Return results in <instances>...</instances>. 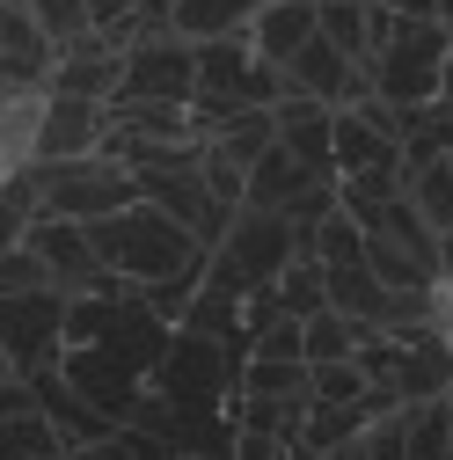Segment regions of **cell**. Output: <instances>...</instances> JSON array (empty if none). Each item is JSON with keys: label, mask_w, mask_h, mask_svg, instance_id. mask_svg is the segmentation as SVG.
Listing matches in <instances>:
<instances>
[{"label": "cell", "mask_w": 453, "mask_h": 460, "mask_svg": "<svg viewBox=\"0 0 453 460\" xmlns=\"http://www.w3.org/2000/svg\"><path fill=\"white\" fill-rule=\"evenodd\" d=\"M95 234V256H102V270H118L125 285H161V278H198L205 270V242L191 234L183 219H168L161 205H125V212H110V219H95L88 226Z\"/></svg>", "instance_id": "obj_1"}, {"label": "cell", "mask_w": 453, "mask_h": 460, "mask_svg": "<svg viewBox=\"0 0 453 460\" xmlns=\"http://www.w3.org/2000/svg\"><path fill=\"white\" fill-rule=\"evenodd\" d=\"M300 249V226L286 212H263V205H235V219H226V234L212 242L205 256V278L226 285V293H256V285H278V270H286Z\"/></svg>", "instance_id": "obj_2"}, {"label": "cell", "mask_w": 453, "mask_h": 460, "mask_svg": "<svg viewBox=\"0 0 453 460\" xmlns=\"http://www.w3.org/2000/svg\"><path fill=\"white\" fill-rule=\"evenodd\" d=\"M30 183H37V212L51 219H110L139 205V176L118 161V154H81V161H30Z\"/></svg>", "instance_id": "obj_3"}, {"label": "cell", "mask_w": 453, "mask_h": 460, "mask_svg": "<svg viewBox=\"0 0 453 460\" xmlns=\"http://www.w3.org/2000/svg\"><path fill=\"white\" fill-rule=\"evenodd\" d=\"M446 22H403L395 15L387 30H380V44H373V59H366V74H373V95H387L395 110H424V102H439V81H446Z\"/></svg>", "instance_id": "obj_4"}, {"label": "cell", "mask_w": 453, "mask_h": 460, "mask_svg": "<svg viewBox=\"0 0 453 460\" xmlns=\"http://www.w3.org/2000/svg\"><path fill=\"white\" fill-rule=\"evenodd\" d=\"M242 358L249 351H235V343H212L198 329H176L168 351H161V366L147 373V387L161 402H176V410H226V402H235V380H242Z\"/></svg>", "instance_id": "obj_5"}, {"label": "cell", "mask_w": 453, "mask_h": 460, "mask_svg": "<svg viewBox=\"0 0 453 460\" xmlns=\"http://www.w3.org/2000/svg\"><path fill=\"white\" fill-rule=\"evenodd\" d=\"M0 351L15 380H37L67 351V293L37 285V293H0Z\"/></svg>", "instance_id": "obj_6"}, {"label": "cell", "mask_w": 453, "mask_h": 460, "mask_svg": "<svg viewBox=\"0 0 453 460\" xmlns=\"http://www.w3.org/2000/svg\"><path fill=\"white\" fill-rule=\"evenodd\" d=\"M198 95V44L176 37V30H139L125 44V74H118V95L110 102H191Z\"/></svg>", "instance_id": "obj_7"}, {"label": "cell", "mask_w": 453, "mask_h": 460, "mask_svg": "<svg viewBox=\"0 0 453 460\" xmlns=\"http://www.w3.org/2000/svg\"><path fill=\"white\" fill-rule=\"evenodd\" d=\"M139 198H147V205H161L168 219H183L205 249L226 234V219H235V205H226V198L205 183V139H198L191 154H176L168 168H139Z\"/></svg>", "instance_id": "obj_8"}, {"label": "cell", "mask_w": 453, "mask_h": 460, "mask_svg": "<svg viewBox=\"0 0 453 460\" xmlns=\"http://www.w3.org/2000/svg\"><path fill=\"white\" fill-rule=\"evenodd\" d=\"M59 380L88 402V410H102L110 424H125L139 410V394H147V373L125 351H110V343H67L59 351Z\"/></svg>", "instance_id": "obj_9"}, {"label": "cell", "mask_w": 453, "mask_h": 460, "mask_svg": "<svg viewBox=\"0 0 453 460\" xmlns=\"http://www.w3.org/2000/svg\"><path fill=\"white\" fill-rule=\"evenodd\" d=\"M30 249L44 256V270H51V285L74 300V293H110V285H125L118 270H102V256H95V234L81 219H51V212H37L30 219Z\"/></svg>", "instance_id": "obj_10"}, {"label": "cell", "mask_w": 453, "mask_h": 460, "mask_svg": "<svg viewBox=\"0 0 453 460\" xmlns=\"http://www.w3.org/2000/svg\"><path fill=\"white\" fill-rule=\"evenodd\" d=\"M118 74H125V44H110L102 30H74L59 37V59H51V95H88V102H110L118 95Z\"/></svg>", "instance_id": "obj_11"}, {"label": "cell", "mask_w": 453, "mask_h": 460, "mask_svg": "<svg viewBox=\"0 0 453 460\" xmlns=\"http://www.w3.org/2000/svg\"><path fill=\"white\" fill-rule=\"evenodd\" d=\"M373 88V74L359 66V59H344L329 37H307L293 59H286V95H315V102H329V110H344V102H359Z\"/></svg>", "instance_id": "obj_12"}, {"label": "cell", "mask_w": 453, "mask_h": 460, "mask_svg": "<svg viewBox=\"0 0 453 460\" xmlns=\"http://www.w3.org/2000/svg\"><path fill=\"white\" fill-rule=\"evenodd\" d=\"M51 59H59V37L37 22L30 0H0V81L8 88H44Z\"/></svg>", "instance_id": "obj_13"}, {"label": "cell", "mask_w": 453, "mask_h": 460, "mask_svg": "<svg viewBox=\"0 0 453 460\" xmlns=\"http://www.w3.org/2000/svg\"><path fill=\"white\" fill-rule=\"evenodd\" d=\"M102 139H110V102H88V95H51V88H44L37 161H81V154H102Z\"/></svg>", "instance_id": "obj_14"}, {"label": "cell", "mask_w": 453, "mask_h": 460, "mask_svg": "<svg viewBox=\"0 0 453 460\" xmlns=\"http://www.w3.org/2000/svg\"><path fill=\"white\" fill-rule=\"evenodd\" d=\"M271 118H278V146H286L293 161H307L315 176H336V154H329L336 110H329V102H315V95H286V102H271Z\"/></svg>", "instance_id": "obj_15"}, {"label": "cell", "mask_w": 453, "mask_h": 460, "mask_svg": "<svg viewBox=\"0 0 453 460\" xmlns=\"http://www.w3.org/2000/svg\"><path fill=\"white\" fill-rule=\"evenodd\" d=\"M315 183H336V176H315V168L307 161H293L286 146H263L256 154V168H249V176H242V205H263V212H286L300 190H315Z\"/></svg>", "instance_id": "obj_16"}, {"label": "cell", "mask_w": 453, "mask_h": 460, "mask_svg": "<svg viewBox=\"0 0 453 460\" xmlns=\"http://www.w3.org/2000/svg\"><path fill=\"white\" fill-rule=\"evenodd\" d=\"M329 154H336V183H344V176H366V168H403V139H387L373 118H359V110H336Z\"/></svg>", "instance_id": "obj_17"}, {"label": "cell", "mask_w": 453, "mask_h": 460, "mask_svg": "<svg viewBox=\"0 0 453 460\" xmlns=\"http://www.w3.org/2000/svg\"><path fill=\"white\" fill-rule=\"evenodd\" d=\"M395 15H380L373 0H315V37H329L344 59H373V44H380V30H387Z\"/></svg>", "instance_id": "obj_18"}, {"label": "cell", "mask_w": 453, "mask_h": 460, "mask_svg": "<svg viewBox=\"0 0 453 460\" xmlns=\"http://www.w3.org/2000/svg\"><path fill=\"white\" fill-rule=\"evenodd\" d=\"M307 37H315V0H263L256 22H249V51L271 66H286Z\"/></svg>", "instance_id": "obj_19"}, {"label": "cell", "mask_w": 453, "mask_h": 460, "mask_svg": "<svg viewBox=\"0 0 453 460\" xmlns=\"http://www.w3.org/2000/svg\"><path fill=\"white\" fill-rule=\"evenodd\" d=\"M256 8H263V0H176V8H168V30L191 37V44H205V37H249Z\"/></svg>", "instance_id": "obj_20"}, {"label": "cell", "mask_w": 453, "mask_h": 460, "mask_svg": "<svg viewBox=\"0 0 453 460\" xmlns=\"http://www.w3.org/2000/svg\"><path fill=\"white\" fill-rule=\"evenodd\" d=\"M271 139H278V118H271V110H235L226 125H212V132H205V146H212L226 168H242V176L256 168V154H263Z\"/></svg>", "instance_id": "obj_21"}, {"label": "cell", "mask_w": 453, "mask_h": 460, "mask_svg": "<svg viewBox=\"0 0 453 460\" xmlns=\"http://www.w3.org/2000/svg\"><path fill=\"white\" fill-rule=\"evenodd\" d=\"M0 460H67V431L44 410H15L0 417Z\"/></svg>", "instance_id": "obj_22"}, {"label": "cell", "mask_w": 453, "mask_h": 460, "mask_svg": "<svg viewBox=\"0 0 453 460\" xmlns=\"http://www.w3.org/2000/svg\"><path fill=\"white\" fill-rule=\"evenodd\" d=\"M403 198L424 212L431 234H446V226H453V154H439L424 168H403Z\"/></svg>", "instance_id": "obj_23"}, {"label": "cell", "mask_w": 453, "mask_h": 460, "mask_svg": "<svg viewBox=\"0 0 453 460\" xmlns=\"http://www.w3.org/2000/svg\"><path fill=\"white\" fill-rule=\"evenodd\" d=\"M235 394H263V402H307V358H242Z\"/></svg>", "instance_id": "obj_24"}, {"label": "cell", "mask_w": 453, "mask_h": 460, "mask_svg": "<svg viewBox=\"0 0 453 460\" xmlns=\"http://www.w3.org/2000/svg\"><path fill=\"white\" fill-rule=\"evenodd\" d=\"M359 322H344V314H336V307H322V314H307L300 322V358L307 366H329V358H351L359 351Z\"/></svg>", "instance_id": "obj_25"}, {"label": "cell", "mask_w": 453, "mask_h": 460, "mask_svg": "<svg viewBox=\"0 0 453 460\" xmlns=\"http://www.w3.org/2000/svg\"><path fill=\"white\" fill-rule=\"evenodd\" d=\"M403 453H410V460H453V410H446V394H439V402H410Z\"/></svg>", "instance_id": "obj_26"}, {"label": "cell", "mask_w": 453, "mask_h": 460, "mask_svg": "<svg viewBox=\"0 0 453 460\" xmlns=\"http://www.w3.org/2000/svg\"><path fill=\"white\" fill-rule=\"evenodd\" d=\"M278 307L300 314V322L329 307V278H322V263H315V256H293L286 270H278Z\"/></svg>", "instance_id": "obj_27"}, {"label": "cell", "mask_w": 453, "mask_h": 460, "mask_svg": "<svg viewBox=\"0 0 453 460\" xmlns=\"http://www.w3.org/2000/svg\"><path fill=\"white\" fill-rule=\"evenodd\" d=\"M30 219H37V183H30V168H15L0 183V256L30 242Z\"/></svg>", "instance_id": "obj_28"}, {"label": "cell", "mask_w": 453, "mask_h": 460, "mask_svg": "<svg viewBox=\"0 0 453 460\" xmlns=\"http://www.w3.org/2000/svg\"><path fill=\"white\" fill-rule=\"evenodd\" d=\"M307 394L315 402H366L373 380H366L359 358H329V366H307Z\"/></svg>", "instance_id": "obj_29"}, {"label": "cell", "mask_w": 453, "mask_h": 460, "mask_svg": "<svg viewBox=\"0 0 453 460\" xmlns=\"http://www.w3.org/2000/svg\"><path fill=\"white\" fill-rule=\"evenodd\" d=\"M403 431H410V410L395 402V410H380V417L359 431V446H351V453H359V460H410V453H403Z\"/></svg>", "instance_id": "obj_30"}, {"label": "cell", "mask_w": 453, "mask_h": 460, "mask_svg": "<svg viewBox=\"0 0 453 460\" xmlns=\"http://www.w3.org/2000/svg\"><path fill=\"white\" fill-rule=\"evenodd\" d=\"M249 358H300V314H271L249 336Z\"/></svg>", "instance_id": "obj_31"}, {"label": "cell", "mask_w": 453, "mask_h": 460, "mask_svg": "<svg viewBox=\"0 0 453 460\" xmlns=\"http://www.w3.org/2000/svg\"><path fill=\"white\" fill-rule=\"evenodd\" d=\"M37 285H51V270H44V256L30 242L0 256V293H37Z\"/></svg>", "instance_id": "obj_32"}, {"label": "cell", "mask_w": 453, "mask_h": 460, "mask_svg": "<svg viewBox=\"0 0 453 460\" xmlns=\"http://www.w3.org/2000/svg\"><path fill=\"white\" fill-rule=\"evenodd\" d=\"M37 8V22L51 30V37H74V30H88V0H30Z\"/></svg>", "instance_id": "obj_33"}, {"label": "cell", "mask_w": 453, "mask_h": 460, "mask_svg": "<svg viewBox=\"0 0 453 460\" xmlns=\"http://www.w3.org/2000/svg\"><path fill=\"white\" fill-rule=\"evenodd\" d=\"M439 22H446V30H453V0H439Z\"/></svg>", "instance_id": "obj_34"}, {"label": "cell", "mask_w": 453, "mask_h": 460, "mask_svg": "<svg viewBox=\"0 0 453 460\" xmlns=\"http://www.w3.org/2000/svg\"><path fill=\"white\" fill-rule=\"evenodd\" d=\"M351 446H359V438H351ZM351 446H344V453H322V460H359V453H351Z\"/></svg>", "instance_id": "obj_35"}, {"label": "cell", "mask_w": 453, "mask_h": 460, "mask_svg": "<svg viewBox=\"0 0 453 460\" xmlns=\"http://www.w3.org/2000/svg\"><path fill=\"white\" fill-rule=\"evenodd\" d=\"M176 460H198V453H176Z\"/></svg>", "instance_id": "obj_36"}]
</instances>
